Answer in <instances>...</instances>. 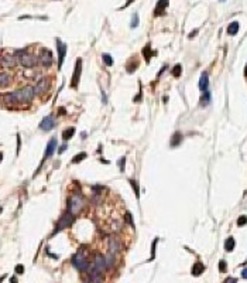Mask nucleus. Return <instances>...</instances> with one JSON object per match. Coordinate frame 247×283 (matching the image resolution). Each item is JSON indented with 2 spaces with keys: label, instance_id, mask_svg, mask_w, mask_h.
Returning a JSON list of instances; mask_svg holds the SVG:
<instances>
[{
  "label": "nucleus",
  "instance_id": "4",
  "mask_svg": "<svg viewBox=\"0 0 247 283\" xmlns=\"http://www.w3.org/2000/svg\"><path fill=\"white\" fill-rule=\"evenodd\" d=\"M74 221H75V215L74 214H71L69 211H66V212L59 218L58 222H57V227H55V229H54V233H58L59 231H62V229L71 227V225L74 224Z\"/></svg>",
  "mask_w": 247,
  "mask_h": 283
},
{
  "label": "nucleus",
  "instance_id": "7",
  "mask_svg": "<svg viewBox=\"0 0 247 283\" xmlns=\"http://www.w3.org/2000/svg\"><path fill=\"white\" fill-rule=\"evenodd\" d=\"M48 89H49V78H41L34 86L35 95H44Z\"/></svg>",
  "mask_w": 247,
  "mask_h": 283
},
{
  "label": "nucleus",
  "instance_id": "19",
  "mask_svg": "<svg viewBox=\"0 0 247 283\" xmlns=\"http://www.w3.org/2000/svg\"><path fill=\"white\" fill-rule=\"evenodd\" d=\"M4 102L7 105H16L19 104V99H17V94L16 92H10V94L4 95Z\"/></svg>",
  "mask_w": 247,
  "mask_h": 283
},
{
  "label": "nucleus",
  "instance_id": "45",
  "mask_svg": "<svg viewBox=\"0 0 247 283\" xmlns=\"http://www.w3.org/2000/svg\"><path fill=\"white\" fill-rule=\"evenodd\" d=\"M244 74H246V77H247V65H246V71H244Z\"/></svg>",
  "mask_w": 247,
  "mask_h": 283
},
{
  "label": "nucleus",
  "instance_id": "38",
  "mask_svg": "<svg viewBox=\"0 0 247 283\" xmlns=\"http://www.w3.org/2000/svg\"><path fill=\"white\" fill-rule=\"evenodd\" d=\"M157 242H158V239L155 238V241L153 242V248H151V259L154 258V253H155V246H157Z\"/></svg>",
  "mask_w": 247,
  "mask_h": 283
},
{
  "label": "nucleus",
  "instance_id": "25",
  "mask_svg": "<svg viewBox=\"0 0 247 283\" xmlns=\"http://www.w3.org/2000/svg\"><path fill=\"white\" fill-rule=\"evenodd\" d=\"M209 102H210V92L207 89V91H205V92H202L201 104H202V106H206V105H209Z\"/></svg>",
  "mask_w": 247,
  "mask_h": 283
},
{
  "label": "nucleus",
  "instance_id": "43",
  "mask_svg": "<svg viewBox=\"0 0 247 283\" xmlns=\"http://www.w3.org/2000/svg\"><path fill=\"white\" fill-rule=\"evenodd\" d=\"M131 2H133V0H127V3H126V6H124V7H127V6L130 5V3H131Z\"/></svg>",
  "mask_w": 247,
  "mask_h": 283
},
{
  "label": "nucleus",
  "instance_id": "6",
  "mask_svg": "<svg viewBox=\"0 0 247 283\" xmlns=\"http://www.w3.org/2000/svg\"><path fill=\"white\" fill-rule=\"evenodd\" d=\"M38 62L43 67L48 68L52 65V53L48 50V48H41L40 51V57H38Z\"/></svg>",
  "mask_w": 247,
  "mask_h": 283
},
{
  "label": "nucleus",
  "instance_id": "20",
  "mask_svg": "<svg viewBox=\"0 0 247 283\" xmlns=\"http://www.w3.org/2000/svg\"><path fill=\"white\" fill-rule=\"evenodd\" d=\"M181 142H182V134L179 132H175L172 134V137H171V147H177Z\"/></svg>",
  "mask_w": 247,
  "mask_h": 283
},
{
  "label": "nucleus",
  "instance_id": "17",
  "mask_svg": "<svg viewBox=\"0 0 247 283\" xmlns=\"http://www.w3.org/2000/svg\"><path fill=\"white\" fill-rule=\"evenodd\" d=\"M11 82V77L7 72H0V88H7Z\"/></svg>",
  "mask_w": 247,
  "mask_h": 283
},
{
  "label": "nucleus",
  "instance_id": "27",
  "mask_svg": "<svg viewBox=\"0 0 247 283\" xmlns=\"http://www.w3.org/2000/svg\"><path fill=\"white\" fill-rule=\"evenodd\" d=\"M74 133H75L74 128H68V129H65L64 132H62V139H64V140H69L72 136H74Z\"/></svg>",
  "mask_w": 247,
  "mask_h": 283
},
{
  "label": "nucleus",
  "instance_id": "14",
  "mask_svg": "<svg viewBox=\"0 0 247 283\" xmlns=\"http://www.w3.org/2000/svg\"><path fill=\"white\" fill-rule=\"evenodd\" d=\"M55 149H57V139L55 137H52V139L48 142V144H47V150H45V154H44V159H43V161H44L45 159H48L49 156H52L55 152Z\"/></svg>",
  "mask_w": 247,
  "mask_h": 283
},
{
  "label": "nucleus",
  "instance_id": "18",
  "mask_svg": "<svg viewBox=\"0 0 247 283\" xmlns=\"http://www.w3.org/2000/svg\"><path fill=\"white\" fill-rule=\"evenodd\" d=\"M199 88H201L202 92H205V91L209 89V80H207L206 72H203V74L201 75V80H199Z\"/></svg>",
  "mask_w": 247,
  "mask_h": 283
},
{
  "label": "nucleus",
  "instance_id": "16",
  "mask_svg": "<svg viewBox=\"0 0 247 283\" xmlns=\"http://www.w3.org/2000/svg\"><path fill=\"white\" fill-rule=\"evenodd\" d=\"M88 280L89 282H102V280H103V278H102V272H99V270H96V269L92 268V270L89 272Z\"/></svg>",
  "mask_w": 247,
  "mask_h": 283
},
{
  "label": "nucleus",
  "instance_id": "37",
  "mask_svg": "<svg viewBox=\"0 0 247 283\" xmlns=\"http://www.w3.org/2000/svg\"><path fill=\"white\" fill-rule=\"evenodd\" d=\"M124 218H126V221H127L130 225H133V219H131V214H130V212H126Z\"/></svg>",
  "mask_w": 247,
  "mask_h": 283
},
{
  "label": "nucleus",
  "instance_id": "40",
  "mask_svg": "<svg viewBox=\"0 0 247 283\" xmlns=\"http://www.w3.org/2000/svg\"><path fill=\"white\" fill-rule=\"evenodd\" d=\"M242 276H243V278H244V279H247V268H246V269H243Z\"/></svg>",
  "mask_w": 247,
  "mask_h": 283
},
{
  "label": "nucleus",
  "instance_id": "8",
  "mask_svg": "<svg viewBox=\"0 0 247 283\" xmlns=\"http://www.w3.org/2000/svg\"><path fill=\"white\" fill-rule=\"evenodd\" d=\"M54 126H55V120L51 115H49V116H45L44 119L40 122V129L44 130V132H49L51 129H54Z\"/></svg>",
  "mask_w": 247,
  "mask_h": 283
},
{
  "label": "nucleus",
  "instance_id": "41",
  "mask_svg": "<svg viewBox=\"0 0 247 283\" xmlns=\"http://www.w3.org/2000/svg\"><path fill=\"white\" fill-rule=\"evenodd\" d=\"M64 112H65V109H64V108H59V115H65Z\"/></svg>",
  "mask_w": 247,
  "mask_h": 283
},
{
  "label": "nucleus",
  "instance_id": "28",
  "mask_svg": "<svg viewBox=\"0 0 247 283\" xmlns=\"http://www.w3.org/2000/svg\"><path fill=\"white\" fill-rule=\"evenodd\" d=\"M130 184H131V187H133V190H134L136 197H137V198H140V187H138V183L136 181V180H130Z\"/></svg>",
  "mask_w": 247,
  "mask_h": 283
},
{
  "label": "nucleus",
  "instance_id": "42",
  "mask_svg": "<svg viewBox=\"0 0 247 283\" xmlns=\"http://www.w3.org/2000/svg\"><path fill=\"white\" fill-rule=\"evenodd\" d=\"M226 282H236V279H233V278H229V279H227V280H226Z\"/></svg>",
  "mask_w": 247,
  "mask_h": 283
},
{
  "label": "nucleus",
  "instance_id": "47",
  "mask_svg": "<svg viewBox=\"0 0 247 283\" xmlns=\"http://www.w3.org/2000/svg\"><path fill=\"white\" fill-rule=\"evenodd\" d=\"M220 2H226V0H220Z\"/></svg>",
  "mask_w": 247,
  "mask_h": 283
},
{
  "label": "nucleus",
  "instance_id": "10",
  "mask_svg": "<svg viewBox=\"0 0 247 283\" xmlns=\"http://www.w3.org/2000/svg\"><path fill=\"white\" fill-rule=\"evenodd\" d=\"M0 64H1L3 68H13V67H16V64H17V60L14 58V55L6 54L0 58Z\"/></svg>",
  "mask_w": 247,
  "mask_h": 283
},
{
  "label": "nucleus",
  "instance_id": "13",
  "mask_svg": "<svg viewBox=\"0 0 247 283\" xmlns=\"http://www.w3.org/2000/svg\"><path fill=\"white\" fill-rule=\"evenodd\" d=\"M167 6H168V0H158L157 2V6L154 9V16H163L167 10Z\"/></svg>",
  "mask_w": 247,
  "mask_h": 283
},
{
  "label": "nucleus",
  "instance_id": "30",
  "mask_svg": "<svg viewBox=\"0 0 247 283\" xmlns=\"http://www.w3.org/2000/svg\"><path fill=\"white\" fill-rule=\"evenodd\" d=\"M86 157V153L85 152H82V153H79V154H76V156H74V159H72V163H81L82 160Z\"/></svg>",
  "mask_w": 247,
  "mask_h": 283
},
{
  "label": "nucleus",
  "instance_id": "2",
  "mask_svg": "<svg viewBox=\"0 0 247 283\" xmlns=\"http://www.w3.org/2000/svg\"><path fill=\"white\" fill-rule=\"evenodd\" d=\"M72 265L75 269H78L79 272H89L92 269V265L88 262V259L82 255V251H79L74 258H72Z\"/></svg>",
  "mask_w": 247,
  "mask_h": 283
},
{
  "label": "nucleus",
  "instance_id": "46",
  "mask_svg": "<svg viewBox=\"0 0 247 283\" xmlns=\"http://www.w3.org/2000/svg\"><path fill=\"white\" fill-rule=\"evenodd\" d=\"M0 212H1V207H0Z\"/></svg>",
  "mask_w": 247,
  "mask_h": 283
},
{
  "label": "nucleus",
  "instance_id": "3",
  "mask_svg": "<svg viewBox=\"0 0 247 283\" xmlns=\"http://www.w3.org/2000/svg\"><path fill=\"white\" fill-rule=\"evenodd\" d=\"M17 94V99H19V104H30L31 101L34 99L35 96V92H34V86H24L23 89L20 91H16Z\"/></svg>",
  "mask_w": 247,
  "mask_h": 283
},
{
  "label": "nucleus",
  "instance_id": "24",
  "mask_svg": "<svg viewBox=\"0 0 247 283\" xmlns=\"http://www.w3.org/2000/svg\"><path fill=\"white\" fill-rule=\"evenodd\" d=\"M234 246H236V242H234V238H227L226 242H225V249H226L227 252H232L233 249H234Z\"/></svg>",
  "mask_w": 247,
  "mask_h": 283
},
{
  "label": "nucleus",
  "instance_id": "9",
  "mask_svg": "<svg viewBox=\"0 0 247 283\" xmlns=\"http://www.w3.org/2000/svg\"><path fill=\"white\" fill-rule=\"evenodd\" d=\"M57 48H58V68L61 70L62 62H64V58H65V54H66V45L61 40H57Z\"/></svg>",
  "mask_w": 247,
  "mask_h": 283
},
{
  "label": "nucleus",
  "instance_id": "39",
  "mask_svg": "<svg viewBox=\"0 0 247 283\" xmlns=\"http://www.w3.org/2000/svg\"><path fill=\"white\" fill-rule=\"evenodd\" d=\"M66 147H68L66 144H62V146H61V147L58 149V153H59V154H61V153H64L65 150H66Z\"/></svg>",
  "mask_w": 247,
  "mask_h": 283
},
{
  "label": "nucleus",
  "instance_id": "12",
  "mask_svg": "<svg viewBox=\"0 0 247 283\" xmlns=\"http://www.w3.org/2000/svg\"><path fill=\"white\" fill-rule=\"evenodd\" d=\"M81 72H82V60H78L76 64H75V70H74V77H72V86H78L79 80H81Z\"/></svg>",
  "mask_w": 247,
  "mask_h": 283
},
{
  "label": "nucleus",
  "instance_id": "35",
  "mask_svg": "<svg viewBox=\"0 0 247 283\" xmlns=\"http://www.w3.org/2000/svg\"><path fill=\"white\" fill-rule=\"evenodd\" d=\"M16 273H19V275L24 273V266H23V265H17V266H16Z\"/></svg>",
  "mask_w": 247,
  "mask_h": 283
},
{
  "label": "nucleus",
  "instance_id": "1",
  "mask_svg": "<svg viewBox=\"0 0 247 283\" xmlns=\"http://www.w3.org/2000/svg\"><path fill=\"white\" fill-rule=\"evenodd\" d=\"M84 207H85V200L82 198L81 194H74V195L68 200L66 208H68L69 212L74 214V215H78V214L84 209Z\"/></svg>",
  "mask_w": 247,
  "mask_h": 283
},
{
  "label": "nucleus",
  "instance_id": "33",
  "mask_svg": "<svg viewBox=\"0 0 247 283\" xmlns=\"http://www.w3.org/2000/svg\"><path fill=\"white\" fill-rule=\"evenodd\" d=\"M137 26H138V14L137 13H134L133 19H131V27L134 29V27H137Z\"/></svg>",
  "mask_w": 247,
  "mask_h": 283
},
{
  "label": "nucleus",
  "instance_id": "26",
  "mask_svg": "<svg viewBox=\"0 0 247 283\" xmlns=\"http://www.w3.org/2000/svg\"><path fill=\"white\" fill-rule=\"evenodd\" d=\"M104 260H106V268H112L114 265V255L113 253H110V252H107V255L104 256Z\"/></svg>",
  "mask_w": 247,
  "mask_h": 283
},
{
  "label": "nucleus",
  "instance_id": "21",
  "mask_svg": "<svg viewBox=\"0 0 247 283\" xmlns=\"http://www.w3.org/2000/svg\"><path fill=\"white\" fill-rule=\"evenodd\" d=\"M203 270H205V266H203L201 262H196L192 266V275H193V276H199Z\"/></svg>",
  "mask_w": 247,
  "mask_h": 283
},
{
  "label": "nucleus",
  "instance_id": "23",
  "mask_svg": "<svg viewBox=\"0 0 247 283\" xmlns=\"http://www.w3.org/2000/svg\"><path fill=\"white\" fill-rule=\"evenodd\" d=\"M237 31H239V23H237V21H232V23L229 24V27H227V34L234 35V34H237Z\"/></svg>",
  "mask_w": 247,
  "mask_h": 283
},
{
  "label": "nucleus",
  "instance_id": "31",
  "mask_svg": "<svg viewBox=\"0 0 247 283\" xmlns=\"http://www.w3.org/2000/svg\"><path fill=\"white\" fill-rule=\"evenodd\" d=\"M181 72H182V67H181L179 64L175 65V67H174V70H172V75H174V77H179V75H181Z\"/></svg>",
  "mask_w": 247,
  "mask_h": 283
},
{
  "label": "nucleus",
  "instance_id": "22",
  "mask_svg": "<svg viewBox=\"0 0 247 283\" xmlns=\"http://www.w3.org/2000/svg\"><path fill=\"white\" fill-rule=\"evenodd\" d=\"M154 54H155V53H154V51H151V45H150V44H147L143 48V55H144V58H146V61H147V62L150 61V58H151Z\"/></svg>",
  "mask_w": 247,
  "mask_h": 283
},
{
  "label": "nucleus",
  "instance_id": "44",
  "mask_svg": "<svg viewBox=\"0 0 247 283\" xmlns=\"http://www.w3.org/2000/svg\"><path fill=\"white\" fill-rule=\"evenodd\" d=\"M1 159H3V153H0V161H1Z\"/></svg>",
  "mask_w": 247,
  "mask_h": 283
},
{
  "label": "nucleus",
  "instance_id": "5",
  "mask_svg": "<svg viewBox=\"0 0 247 283\" xmlns=\"http://www.w3.org/2000/svg\"><path fill=\"white\" fill-rule=\"evenodd\" d=\"M19 62L23 65L24 68H33L34 65L38 64V58H37L35 55L28 54V53L25 51L24 54H23V55H21V57L19 58Z\"/></svg>",
  "mask_w": 247,
  "mask_h": 283
},
{
  "label": "nucleus",
  "instance_id": "32",
  "mask_svg": "<svg viewBox=\"0 0 247 283\" xmlns=\"http://www.w3.org/2000/svg\"><path fill=\"white\" fill-rule=\"evenodd\" d=\"M246 224H247V217L246 215H242L240 218L237 219V225H239V227H243V225H246Z\"/></svg>",
  "mask_w": 247,
  "mask_h": 283
},
{
  "label": "nucleus",
  "instance_id": "15",
  "mask_svg": "<svg viewBox=\"0 0 247 283\" xmlns=\"http://www.w3.org/2000/svg\"><path fill=\"white\" fill-rule=\"evenodd\" d=\"M109 252L113 253V255L120 252V243H119L117 239H114V238L109 239Z\"/></svg>",
  "mask_w": 247,
  "mask_h": 283
},
{
  "label": "nucleus",
  "instance_id": "11",
  "mask_svg": "<svg viewBox=\"0 0 247 283\" xmlns=\"http://www.w3.org/2000/svg\"><path fill=\"white\" fill-rule=\"evenodd\" d=\"M92 268L103 273L104 270L107 269V268H106V260H104V256H102V255H96V256H95V260H93Z\"/></svg>",
  "mask_w": 247,
  "mask_h": 283
},
{
  "label": "nucleus",
  "instance_id": "29",
  "mask_svg": "<svg viewBox=\"0 0 247 283\" xmlns=\"http://www.w3.org/2000/svg\"><path fill=\"white\" fill-rule=\"evenodd\" d=\"M102 60H103V62L107 65V67H112V65H113V58H112V55L103 54L102 55Z\"/></svg>",
  "mask_w": 247,
  "mask_h": 283
},
{
  "label": "nucleus",
  "instance_id": "34",
  "mask_svg": "<svg viewBox=\"0 0 247 283\" xmlns=\"http://www.w3.org/2000/svg\"><path fill=\"white\" fill-rule=\"evenodd\" d=\"M226 268H227L226 262H225V260H220V262H219V270H220V272H225Z\"/></svg>",
  "mask_w": 247,
  "mask_h": 283
},
{
  "label": "nucleus",
  "instance_id": "36",
  "mask_svg": "<svg viewBox=\"0 0 247 283\" xmlns=\"http://www.w3.org/2000/svg\"><path fill=\"white\" fill-rule=\"evenodd\" d=\"M119 166H120L122 171H124V166H126V157H122V160H119Z\"/></svg>",
  "mask_w": 247,
  "mask_h": 283
}]
</instances>
